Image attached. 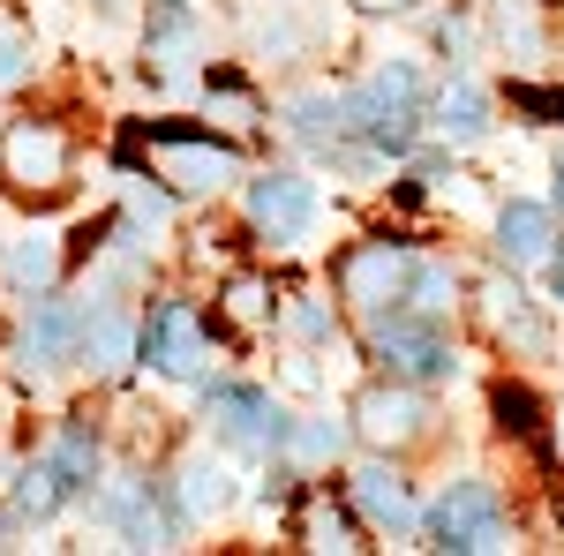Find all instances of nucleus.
I'll use <instances>...</instances> for the list:
<instances>
[{"instance_id": "f257e3e1", "label": "nucleus", "mask_w": 564, "mask_h": 556, "mask_svg": "<svg viewBox=\"0 0 564 556\" xmlns=\"http://www.w3.org/2000/svg\"><path fill=\"white\" fill-rule=\"evenodd\" d=\"M135 151H143V159L159 166V181L181 188V196H212L226 181H241V151H234V143H212L204 129H143Z\"/></svg>"}, {"instance_id": "f03ea898", "label": "nucleus", "mask_w": 564, "mask_h": 556, "mask_svg": "<svg viewBox=\"0 0 564 556\" xmlns=\"http://www.w3.org/2000/svg\"><path fill=\"white\" fill-rule=\"evenodd\" d=\"M369 353L384 361L399 384L452 377V346L436 331V316H414V308H369Z\"/></svg>"}, {"instance_id": "7ed1b4c3", "label": "nucleus", "mask_w": 564, "mask_h": 556, "mask_svg": "<svg viewBox=\"0 0 564 556\" xmlns=\"http://www.w3.org/2000/svg\"><path fill=\"white\" fill-rule=\"evenodd\" d=\"M76 173V143L53 121H15L0 135V181H15L23 196H61Z\"/></svg>"}, {"instance_id": "20e7f679", "label": "nucleus", "mask_w": 564, "mask_h": 556, "mask_svg": "<svg viewBox=\"0 0 564 556\" xmlns=\"http://www.w3.org/2000/svg\"><path fill=\"white\" fill-rule=\"evenodd\" d=\"M406 279H414V249H399V241H361L347 249L339 263V294L369 316V308H399L406 301Z\"/></svg>"}, {"instance_id": "39448f33", "label": "nucleus", "mask_w": 564, "mask_h": 556, "mask_svg": "<svg viewBox=\"0 0 564 556\" xmlns=\"http://www.w3.org/2000/svg\"><path fill=\"white\" fill-rule=\"evenodd\" d=\"M212 422L226 444H241V451H279V436H286V414H279V399L257 384H218L212 391Z\"/></svg>"}, {"instance_id": "423d86ee", "label": "nucleus", "mask_w": 564, "mask_h": 556, "mask_svg": "<svg viewBox=\"0 0 564 556\" xmlns=\"http://www.w3.org/2000/svg\"><path fill=\"white\" fill-rule=\"evenodd\" d=\"M249 226L271 233V241H302L316 226V188L302 173H257L249 181Z\"/></svg>"}, {"instance_id": "0eeeda50", "label": "nucleus", "mask_w": 564, "mask_h": 556, "mask_svg": "<svg viewBox=\"0 0 564 556\" xmlns=\"http://www.w3.org/2000/svg\"><path fill=\"white\" fill-rule=\"evenodd\" d=\"M354 422H361V436L369 444H384V451H399V444H414L422 428H430V399L414 384H369L361 399H354Z\"/></svg>"}, {"instance_id": "6e6552de", "label": "nucleus", "mask_w": 564, "mask_h": 556, "mask_svg": "<svg viewBox=\"0 0 564 556\" xmlns=\"http://www.w3.org/2000/svg\"><path fill=\"white\" fill-rule=\"evenodd\" d=\"M135 353H151L166 377H196V369L212 361V346H204V316H196L188 301H166V308L151 316V331L135 339Z\"/></svg>"}, {"instance_id": "1a4fd4ad", "label": "nucleus", "mask_w": 564, "mask_h": 556, "mask_svg": "<svg viewBox=\"0 0 564 556\" xmlns=\"http://www.w3.org/2000/svg\"><path fill=\"white\" fill-rule=\"evenodd\" d=\"M481 316H489V331L505 346H520L527 361L550 353V324L534 316V301L520 294V279H489V286H481Z\"/></svg>"}, {"instance_id": "9d476101", "label": "nucleus", "mask_w": 564, "mask_h": 556, "mask_svg": "<svg viewBox=\"0 0 564 556\" xmlns=\"http://www.w3.org/2000/svg\"><path fill=\"white\" fill-rule=\"evenodd\" d=\"M0 271H8V286L45 294L53 271H61V233H53V226H8V233H0Z\"/></svg>"}, {"instance_id": "9b49d317", "label": "nucleus", "mask_w": 564, "mask_h": 556, "mask_svg": "<svg viewBox=\"0 0 564 556\" xmlns=\"http://www.w3.org/2000/svg\"><path fill=\"white\" fill-rule=\"evenodd\" d=\"M497 249H505V263H542L550 249H557V211L550 204H527V196H512L505 211H497Z\"/></svg>"}, {"instance_id": "f8f14e48", "label": "nucleus", "mask_w": 564, "mask_h": 556, "mask_svg": "<svg viewBox=\"0 0 564 556\" xmlns=\"http://www.w3.org/2000/svg\"><path fill=\"white\" fill-rule=\"evenodd\" d=\"M76 339H84V308L39 301L31 324H23V361H31V369H61V361H76Z\"/></svg>"}, {"instance_id": "ddd939ff", "label": "nucleus", "mask_w": 564, "mask_h": 556, "mask_svg": "<svg viewBox=\"0 0 564 556\" xmlns=\"http://www.w3.org/2000/svg\"><path fill=\"white\" fill-rule=\"evenodd\" d=\"M489 519H505L497 512V489H489V481H452L444 504L430 512V534H436V549H459V534H475Z\"/></svg>"}, {"instance_id": "4468645a", "label": "nucleus", "mask_w": 564, "mask_h": 556, "mask_svg": "<svg viewBox=\"0 0 564 556\" xmlns=\"http://www.w3.org/2000/svg\"><path fill=\"white\" fill-rule=\"evenodd\" d=\"M354 504L377 519L384 534H414V526H422L414 497H406V481H399L391 467H361V473H354Z\"/></svg>"}, {"instance_id": "2eb2a0df", "label": "nucleus", "mask_w": 564, "mask_h": 556, "mask_svg": "<svg viewBox=\"0 0 564 556\" xmlns=\"http://www.w3.org/2000/svg\"><path fill=\"white\" fill-rule=\"evenodd\" d=\"M135 339H143V331H135L121 308H98V316H84V339H76V353H84L98 377H121V369L135 361Z\"/></svg>"}, {"instance_id": "dca6fc26", "label": "nucleus", "mask_w": 564, "mask_h": 556, "mask_svg": "<svg viewBox=\"0 0 564 556\" xmlns=\"http://www.w3.org/2000/svg\"><path fill=\"white\" fill-rule=\"evenodd\" d=\"M174 497H181V512H188V519H218L226 504H234V467L212 459V451H196V459H181Z\"/></svg>"}, {"instance_id": "f3484780", "label": "nucleus", "mask_w": 564, "mask_h": 556, "mask_svg": "<svg viewBox=\"0 0 564 556\" xmlns=\"http://www.w3.org/2000/svg\"><path fill=\"white\" fill-rule=\"evenodd\" d=\"M436 129L452 135V143H475V135H489V90H481L475 76L444 84V90H436Z\"/></svg>"}, {"instance_id": "a211bd4d", "label": "nucleus", "mask_w": 564, "mask_h": 556, "mask_svg": "<svg viewBox=\"0 0 564 556\" xmlns=\"http://www.w3.org/2000/svg\"><path fill=\"white\" fill-rule=\"evenodd\" d=\"M151 61L159 68L196 61V8L188 0H151Z\"/></svg>"}, {"instance_id": "6ab92c4d", "label": "nucleus", "mask_w": 564, "mask_h": 556, "mask_svg": "<svg viewBox=\"0 0 564 556\" xmlns=\"http://www.w3.org/2000/svg\"><path fill=\"white\" fill-rule=\"evenodd\" d=\"M302 549L316 556H354V549H369L361 534H354V519L332 504V497H308L302 504Z\"/></svg>"}, {"instance_id": "aec40b11", "label": "nucleus", "mask_w": 564, "mask_h": 556, "mask_svg": "<svg viewBox=\"0 0 564 556\" xmlns=\"http://www.w3.org/2000/svg\"><path fill=\"white\" fill-rule=\"evenodd\" d=\"M452 294H459L452 263L414 257V279H406V301H399V308H414V316H444V308H452Z\"/></svg>"}, {"instance_id": "412c9836", "label": "nucleus", "mask_w": 564, "mask_h": 556, "mask_svg": "<svg viewBox=\"0 0 564 556\" xmlns=\"http://www.w3.org/2000/svg\"><path fill=\"white\" fill-rule=\"evenodd\" d=\"M61 504H68V481H61V473L45 467V459H39V467H23V473H15V519H53Z\"/></svg>"}, {"instance_id": "4be33fe9", "label": "nucleus", "mask_w": 564, "mask_h": 556, "mask_svg": "<svg viewBox=\"0 0 564 556\" xmlns=\"http://www.w3.org/2000/svg\"><path fill=\"white\" fill-rule=\"evenodd\" d=\"M45 467L61 473L68 489H84L90 473H98V444H90V428H61V436H53V451H45Z\"/></svg>"}, {"instance_id": "5701e85b", "label": "nucleus", "mask_w": 564, "mask_h": 556, "mask_svg": "<svg viewBox=\"0 0 564 556\" xmlns=\"http://www.w3.org/2000/svg\"><path fill=\"white\" fill-rule=\"evenodd\" d=\"M286 121H294V135H308V143H332V135H347V121H339V98H294L286 106Z\"/></svg>"}, {"instance_id": "b1692460", "label": "nucleus", "mask_w": 564, "mask_h": 556, "mask_svg": "<svg viewBox=\"0 0 564 556\" xmlns=\"http://www.w3.org/2000/svg\"><path fill=\"white\" fill-rule=\"evenodd\" d=\"M339 444H347V436H339V422H302V428H286V436H279V451H294L302 467L339 459Z\"/></svg>"}, {"instance_id": "393cba45", "label": "nucleus", "mask_w": 564, "mask_h": 556, "mask_svg": "<svg viewBox=\"0 0 564 556\" xmlns=\"http://www.w3.org/2000/svg\"><path fill=\"white\" fill-rule=\"evenodd\" d=\"M226 316L241 324V331H257V324H271V294H263V279H226Z\"/></svg>"}, {"instance_id": "a878e982", "label": "nucleus", "mask_w": 564, "mask_h": 556, "mask_svg": "<svg viewBox=\"0 0 564 556\" xmlns=\"http://www.w3.org/2000/svg\"><path fill=\"white\" fill-rule=\"evenodd\" d=\"M286 331H294V339H332V301L324 294H294L286 301Z\"/></svg>"}, {"instance_id": "bb28decb", "label": "nucleus", "mask_w": 564, "mask_h": 556, "mask_svg": "<svg viewBox=\"0 0 564 556\" xmlns=\"http://www.w3.org/2000/svg\"><path fill=\"white\" fill-rule=\"evenodd\" d=\"M497 39L512 45L520 61H534V53H542V31H534V15H527L520 0H505V8H497Z\"/></svg>"}, {"instance_id": "cd10ccee", "label": "nucleus", "mask_w": 564, "mask_h": 556, "mask_svg": "<svg viewBox=\"0 0 564 556\" xmlns=\"http://www.w3.org/2000/svg\"><path fill=\"white\" fill-rule=\"evenodd\" d=\"M369 90H384L391 106H422V68H414V61H384V68L369 76Z\"/></svg>"}, {"instance_id": "c85d7f7f", "label": "nucleus", "mask_w": 564, "mask_h": 556, "mask_svg": "<svg viewBox=\"0 0 564 556\" xmlns=\"http://www.w3.org/2000/svg\"><path fill=\"white\" fill-rule=\"evenodd\" d=\"M534 414H542V406H534L520 384L497 391V422H505V436H542V422H534Z\"/></svg>"}, {"instance_id": "c756f323", "label": "nucleus", "mask_w": 564, "mask_h": 556, "mask_svg": "<svg viewBox=\"0 0 564 556\" xmlns=\"http://www.w3.org/2000/svg\"><path fill=\"white\" fill-rule=\"evenodd\" d=\"M23 76H31V39L0 23V90H15Z\"/></svg>"}, {"instance_id": "7c9ffc66", "label": "nucleus", "mask_w": 564, "mask_h": 556, "mask_svg": "<svg viewBox=\"0 0 564 556\" xmlns=\"http://www.w3.org/2000/svg\"><path fill=\"white\" fill-rule=\"evenodd\" d=\"M512 106H520V113H534L542 129H564V90H534V84H520V90H512Z\"/></svg>"}, {"instance_id": "2f4dec72", "label": "nucleus", "mask_w": 564, "mask_h": 556, "mask_svg": "<svg viewBox=\"0 0 564 556\" xmlns=\"http://www.w3.org/2000/svg\"><path fill=\"white\" fill-rule=\"evenodd\" d=\"M361 15H399V8H414V0H354Z\"/></svg>"}, {"instance_id": "473e14b6", "label": "nucleus", "mask_w": 564, "mask_h": 556, "mask_svg": "<svg viewBox=\"0 0 564 556\" xmlns=\"http://www.w3.org/2000/svg\"><path fill=\"white\" fill-rule=\"evenodd\" d=\"M542 263H550V294L564 301V249H550V257H542Z\"/></svg>"}, {"instance_id": "72a5a7b5", "label": "nucleus", "mask_w": 564, "mask_h": 556, "mask_svg": "<svg viewBox=\"0 0 564 556\" xmlns=\"http://www.w3.org/2000/svg\"><path fill=\"white\" fill-rule=\"evenodd\" d=\"M8 534H15V519H8V512H0V549H8Z\"/></svg>"}, {"instance_id": "f704fd0d", "label": "nucleus", "mask_w": 564, "mask_h": 556, "mask_svg": "<svg viewBox=\"0 0 564 556\" xmlns=\"http://www.w3.org/2000/svg\"><path fill=\"white\" fill-rule=\"evenodd\" d=\"M557 211H564V166H557Z\"/></svg>"}, {"instance_id": "c9c22d12", "label": "nucleus", "mask_w": 564, "mask_h": 556, "mask_svg": "<svg viewBox=\"0 0 564 556\" xmlns=\"http://www.w3.org/2000/svg\"><path fill=\"white\" fill-rule=\"evenodd\" d=\"M557 451H564V406H557Z\"/></svg>"}, {"instance_id": "e433bc0d", "label": "nucleus", "mask_w": 564, "mask_h": 556, "mask_svg": "<svg viewBox=\"0 0 564 556\" xmlns=\"http://www.w3.org/2000/svg\"><path fill=\"white\" fill-rule=\"evenodd\" d=\"M98 8H129V0H98Z\"/></svg>"}]
</instances>
